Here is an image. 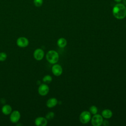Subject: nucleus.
I'll return each instance as SVG.
<instances>
[{
  "mask_svg": "<svg viewBox=\"0 0 126 126\" xmlns=\"http://www.w3.org/2000/svg\"><path fill=\"white\" fill-rule=\"evenodd\" d=\"M55 116V114L54 112H48L46 115V118L47 119V120H51L52 119H53L54 118Z\"/></svg>",
  "mask_w": 126,
  "mask_h": 126,
  "instance_id": "f3484780",
  "label": "nucleus"
},
{
  "mask_svg": "<svg viewBox=\"0 0 126 126\" xmlns=\"http://www.w3.org/2000/svg\"><path fill=\"white\" fill-rule=\"evenodd\" d=\"M102 125H103L104 126H107L109 125V123H108V122L107 121L104 120V121H103Z\"/></svg>",
  "mask_w": 126,
  "mask_h": 126,
  "instance_id": "aec40b11",
  "label": "nucleus"
},
{
  "mask_svg": "<svg viewBox=\"0 0 126 126\" xmlns=\"http://www.w3.org/2000/svg\"><path fill=\"white\" fill-rule=\"evenodd\" d=\"M102 116L105 119H110L113 115V113L111 110L108 109H104L102 112Z\"/></svg>",
  "mask_w": 126,
  "mask_h": 126,
  "instance_id": "ddd939ff",
  "label": "nucleus"
},
{
  "mask_svg": "<svg viewBox=\"0 0 126 126\" xmlns=\"http://www.w3.org/2000/svg\"><path fill=\"white\" fill-rule=\"evenodd\" d=\"M58 103L57 99L55 97L49 98L46 102V106L48 108H53L55 107Z\"/></svg>",
  "mask_w": 126,
  "mask_h": 126,
  "instance_id": "9b49d317",
  "label": "nucleus"
},
{
  "mask_svg": "<svg viewBox=\"0 0 126 126\" xmlns=\"http://www.w3.org/2000/svg\"><path fill=\"white\" fill-rule=\"evenodd\" d=\"M49 91V88L46 84H41L38 89V94L42 96H45L48 94Z\"/></svg>",
  "mask_w": 126,
  "mask_h": 126,
  "instance_id": "0eeeda50",
  "label": "nucleus"
},
{
  "mask_svg": "<svg viewBox=\"0 0 126 126\" xmlns=\"http://www.w3.org/2000/svg\"><path fill=\"white\" fill-rule=\"evenodd\" d=\"M21 117V114L19 111L14 110L12 111L10 115V120L13 123H16L19 121Z\"/></svg>",
  "mask_w": 126,
  "mask_h": 126,
  "instance_id": "423d86ee",
  "label": "nucleus"
},
{
  "mask_svg": "<svg viewBox=\"0 0 126 126\" xmlns=\"http://www.w3.org/2000/svg\"><path fill=\"white\" fill-rule=\"evenodd\" d=\"M52 71L54 75L59 76L62 74L63 68L60 64L55 63L52 67Z\"/></svg>",
  "mask_w": 126,
  "mask_h": 126,
  "instance_id": "1a4fd4ad",
  "label": "nucleus"
},
{
  "mask_svg": "<svg viewBox=\"0 0 126 126\" xmlns=\"http://www.w3.org/2000/svg\"><path fill=\"white\" fill-rule=\"evenodd\" d=\"M115 2H117V3H120L122 0H114Z\"/></svg>",
  "mask_w": 126,
  "mask_h": 126,
  "instance_id": "412c9836",
  "label": "nucleus"
},
{
  "mask_svg": "<svg viewBox=\"0 0 126 126\" xmlns=\"http://www.w3.org/2000/svg\"><path fill=\"white\" fill-rule=\"evenodd\" d=\"M123 4L126 6V0H123Z\"/></svg>",
  "mask_w": 126,
  "mask_h": 126,
  "instance_id": "4be33fe9",
  "label": "nucleus"
},
{
  "mask_svg": "<svg viewBox=\"0 0 126 126\" xmlns=\"http://www.w3.org/2000/svg\"><path fill=\"white\" fill-rule=\"evenodd\" d=\"M67 44L66 40L63 37L60 38L57 41V45L60 48H64Z\"/></svg>",
  "mask_w": 126,
  "mask_h": 126,
  "instance_id": "4468645a",
  "label": "nucleus"
},
{
  "mask_svg": "<svg viewBox=\"0 0 126 126\" xmlns=\"http://www.w3.org/2000/svg\"><path fill=\"white\" fill-rule=\"evenodd\" d=\"M43 0H33L34 5L36 7H40L43 4Z\"/></svg>",
  "mask_w": 126,
  "mask_h": 126,
  "instance_id": "a211bd4d",
  "label": "nucleus"
},
{
  "mask_svg": "<svg viewBox=\"0 0 126 126\" xmlns=\"http://www.w3.org/2000/svg\"><path fill=\"white\" fill-rule=\"evenodd\" d=\"M29 43V40L27 38L25 37H19L16 41V44L17 45L21 48H24L28 46Z\"/></svg>",
  "mask_w": 126,
  "mask_h": 126,
  "instance_id": "39448f33",
  "label": "nucleus"
},
{
  "mask_svg": "<svg viewBox=\"0 0 126 126\" xmlns=\"http://www.w3.org/2000/svg\"><path fill=\"white\" fill-rule=\"evenodd\" d=\"M34 123L37 126H46L47 124V120L46 118L38 117L35 119Z\"/></svg>",
  "mask_w": 126,
  "mask_h": 126,
  "instance_id": "9d476101",
  "label": "nucleus"
},
{
  "mask_svg": "<svg viewBox=\"0 0 126 126\" xmlns=\"http://www.w3.org/2000/svg\"><path fill=\"white\" fill-rule=\"evenodd\" d=\"M91 119V114L88 111H83L80 115L79 120L81 123L85 124H87Z\"/></svg>",
  "mask_w": 126,
  "mask_h": 126,
  "instance_id": "7ed1b4c3",
  "label": "nucleus"
},
{
  "mask_svg": "<svg viewBox=\"0 0 126 126\" xmlns=\"http://www.w3.org/2000/svg\"><path fill=\"white\" fill-rule=\"evenodd\" d=\"M42 80L45 83H50L52 81V77L49 75H46L43 77Z\"/></svg>",
  "mask_w": 126,
  "mask_h": 126,
  "instance_id": "2eb2a0df",
  "label": "nucleus"
},
{
  "mask_svg": "<svg viewBox=\"0 0 126 126\" xmlns=\"http://www.w3.org/2000/svg\"><path fill=\"white\" fill-rule=\"evenodd\" d=\"M114 16L118 19H123L126 17V7L123 3H118L113 8Z\"/></svg>",
  "mask_w": 126,
  "mask_h": 126,
  "instance_id": "f257e3e1",
  "label": "nucleus"
},
{
  "mask_svg": "<svg viewBox=\"0 0 126 126\" xmlns=\"http://www.w3.org/2000/svg\"><path fill=\"white\" fill-rule=\"evenodd\" d=\"M12 107L10 105L6 104L2 106L1 108V111L2 113L5 115H8L10 114V113L12 112Z\"/></svg>",
  "mask_w": 126,
  "mask_h": 126,
  "instance_id": "f8f14e48",
  "label": "nucleus"
},
{
  "mask_svg": "<svg viewBox=\"0 0 126 126\" xmlns=\"http://www.w3.org/2000/svg\"><path fill=\"white\" fill-rule=\"evenodd\" d=\"M46 58L49 63L55 64L58 62L59 59V54L55 50H50L47 53L46 55Z\"/></svg>",
  "mask_w": 126,
  "mask_h": 126,
  "instance_id": "f03ea898",
  "label": "nucleus"
},
{
  "mask_svg": "<svg viewBox=\"0 0 126 126\" xmlns=\"http://www.w3.org/2000/svg\"><path fill=\"white\" fill-rule=\"evenodd\" d=\"M98 111V109L96 107V106H94V105H92L90 107V112L91 113V114L94 115L96 114L97 113Z\"/></svg>",
  "mask_w": 126,
  "mask_h": 126,
  "instance_id": "dca6fc26",
  "label": "nucleus"
},
{
  "mask_svg": "<svg viewBox=\"0 0 126 126\" xmlns=\"http://www.w3.org/2000/svg\"><path fill=\"white\" fill-rule=\"evenodd\" d=\"M7 58V54L4 52L0 53V61L3 62Z\"/></svg>",
  "mask_w": 126,
  "mask_h": 126,
  "instance_id": "6ab92c4d",
  "label": "nucleus"
},
{
  "mask_svg": "<svg viewBox=\"0 0 126 126\" xmlns=\"http://www.w3.org/2000/svg\"><path fill=\"white\" fill-rule=\"evenodd\" d=\"M103 117L99 114H94L91 118V123L94 126H100L103 122Z\"/></svg>",
  "mask_w": 126,
  "mask_h": 126,
  "instance_id": "20e7f679",
  "label": "nucleus"
},
{
  "mask_svg": "<svg viewBox=\"0 0 126 126\" xmlns=\"http://www.w3.org/2000/svg\"><path fill=\"white\" fill-rule=\"evenodd\" d=\"M33 57L37 61H40L43 59L44 56L43 50L40 48L36 49L33 52Z\"/></svg>",
  "mask_w": 126,
  "mask_h": 126,
  "instance_id": "6e6552de",
  "label": "nucleus"
}]
</instances>
